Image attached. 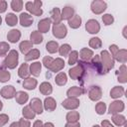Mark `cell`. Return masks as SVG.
<instances>
[{
    "label": "cell",
    "mask_w": 127,
    "mask_h": 127,
    "mask_svg": "<svg viewBox=\"0 0 127 127\" xmlns=\"http://www.w3.org/2000/svg\"><path fill=\"white\" fill-rule=\"evenodd\" d=\"M18 59H19L18 52L16 50H11L8 53V55L6 56V58H5L4 62H3V65L5 67L13 69L18 65Z\"/></svg>",
    "instance_id": "obj_1"
},
{
    "label": "cell",
    "mask_w": 127,
    "mask_h": 127,
    "mask_svg": "<svg viewBox=\"0 0 127 127\" xmlns=\"http://www.w3.org/2000/svg\"><path fill=\"white\" fill-rule=\"evenodd\" d=\"M99 58H100V62H101L106 72H108L111 68L114 67V59L111 57V55L107 51H105V50L101 51Z\"/></svg>",
    "instance_id": "obj_2"
},
{
    "label": "cell",
    "mask_w": 127,
    "mask_h": 127,
    "mask_svg": "<svg viewBox=\"0 0 127 127\" xmlns=\"http://www.w3.org/2000/svg\"><path fill=\"white\" fill-rule=\"evenodd\" d=\"M42 1L41 0H35L34 2H27L25 4V7L27 9L28 12H30L31 14L35 15V16H41L43 14V10L41 9L42 6Z\"/></svg>",
    "instance_id": "obj_3"
},
{
    "label": "cell",
    "mask_w": 127,
    "mask_h": 127,
    "mask_svg": "<svg viewBox=\"0 0 127 127\" xmlns=\"http://www.w3.org/2000/svg\"><path fill=\"white\" fill-rule=\"evenodd\" d=\"M89 64L91 65V67L93 68V70L95 71L96 74L98 75H102V74H105L107 73L100 62V58L98 55H95V57H93L90 61H89Z\"/></svg>",
    "instance_id": "obj_4"
},
{
    "label": "cell",
    "mask_w": 127,
    "mask_h": 127,
    "mask_svg": "<svg viewBox=\"0 0 127 127\" xmlns=\"http://www.w3.org/2000/svg\"><path fill=\"white\" fill-rule=\"evenodd\" d=\"M77 64H78L77 65L71 67V68L68 70V74H69V76L71 77V79H77V80L79 81V80H81L82 77H83V74H84V67H83V65H82L79 62H77Z\"/></svg>",
    "instance_id": "obj_5"
},
{
    "label": "cell",
    "mask_w": 127,
    "mask_h": 127,
    "mask_svg": "<svg viewBox=\"0 0 127 127\" xmlns=\"http://www.w3.org/2000/svg\"><path fill=\"white\" fill-rule=\"evenodd\" d=\"M106 8H107V4L103 0H94L91 2V5H90L91 11L96 15L103 13L106 10Z\"/></svg>",
    "instance_id": "obj_6"
},
{
    "label": "cell",
    "mask_w": 127,
    "mask_h": 127,
    "mask_svg": "<svg viewBox=\"0 0 127 127\" xmlns=\"http://www.w3.org/2000/svg\"><path fill=\"white\" fill-rule=\"evenodd\" d=\"M67 34V29L64 24L53 25V35L58 39H64Z\"/></svg>",
    "instance_id": "obj_7"
},
{
    "label": "cell",
    "mask_w": 127,
    "mask_h": 127,
    "mask_svg": "<svg viewBox=\"0 0 127 127\" xmlns=\"http://www.w3.org/2000/svg\"><path fill=\"white\" fill-rule=\"evenodd\" d=\"M62 106L65 109L73 110L79 106V100L76 97H68L62 102Z\"/></svg>",
    "instance_id": "obj_8"
},
{
    "label": "cell",
    "mask_w": 127,
    "mask_h": 127,
    "mask_svg": "<svg viewBox=\"0 0 127 127\" xmlns=\"http://www.w3.org/2000/svg\"><path fill=\"white\" fill-rule=\"evenodd\" d=\"M124 102L121 101V100H114L113 102L110 103L109 105V111L108 113L109 114H117V113H120L124 110Z\"/></svg>",
    "instance_id": "obj_9"
},
{
    "label": "cell",
    "mask_w": 127,
    "mask_h": 127,
    "mask_svg": "<svg viewBox=\"0 0 127 127\" xmlns=\"http://www.w3.org/2000/svg\"><path fill=\"white\" fill-rule=\"evenodd\" d=\"M0 94L5 99H11V98L15 97L16 89L13 85H6V86L2 87V89L0 90Z\"/></svg>",
    "instance_id": "obj_10"
},
{
    "label": "cell",
    "mask_w": 127,
    "mask_h": 127,
    "mask_svg": "<svg viewBox=\"0 0 127 127\" xmlns=\"http://www.w3.org/2000/svg\"><path fill=\"white\" fill-rule=\"evenodd\" d=\"M102 96V90L99 86L97 85H93L89 88L88 90V97L90 100L92 101H96V100H99Z\"/></svg>",
    "instance_id": "obj_11"
},
{
    "label": "cell",
    "mask_w": 127,
    "mask_h": 127,
    "mask_svg": "<svg viewBox=\"0 0 127 127\" xmlns=\"http://www.w3.org/2000/svg\"><path fill=\"white\" fill-rule=\"evenodd\" d=\"M85 30L89 34H97L99 32V30H100L99 23L94 19H90L85 24Z\"/></svg>",
    "instance_id": "obj_12"
},
{
    "label": "cell",
    "mask_w": 127,
    "mask_h": 127,
    "mask_svg": "<svg viewBox=\"0 0 127 127\" xmlns=\"http://www.w3.org/2000/svg\"><path fill=\"white\" fill-rule=\"evenodd\" d=\"M64 67V62L62 58H57V59H54V61L52 62L49 69L52 71V72H58V71H61L63 68Z\"/></svg>",
    "instance_id": "obj_13"
},
{
    "label": "cell",
    "mask_w": 127,
    "mask_h": 127,
    "mask_svg": "<svg viewBox=\"0 0 127 127\" xmlns=\"http://www.w3.org/2000/svg\"><path fill=\"white\" fill-rule=\"evenodd\" d=\"M30 107L33 109V111L37 114H42L43 113V110H44V105H43V102L41 101L40 98H33L31 101H30Z\"/></svg>",
    "instance_id": "obj_14"
},
{
    "label": "cell",
    "mask_w": 127,
    "mask_h": 127,
    "mask_svg": "<svg viewBox=\"0 0 127 127\" xmlns=\"http://www.w3.org/2000/svg\"><path fill=\"white\" fill-rule=\"evenodd\" d=\"M117 74V80L121 83H125L127 82V68L125 64H122L119 67V69L116 71Z\"/></svg>",
    "instance_id": "obj_15"
},
{
    "label": "cell",
    "mask_w": 127,
    "mask_h": 127,
    "mask_svg": "<svg viewBox=\"0 0 127 127\" xmlns=\"http://www.w3.org/2000/svg\"><path fill=\"white\" fill-rule=\"evenodd\" d=\"M51 24H52V20H51L50 18L42 19V20L38 23V29H39V32H40V33H47V32L50 30Z\"/></svg>",
    "instance_id": "obj_16"
},
{
    "label": "cell",
    "mask_w": 127,
    "mask_h": 127,
    "mask_svg": "<svg viewBox=\"0 0 127 127\" xmlns=\"http://www.w3.org/2000/svg\"><path fill=\"white\" fill-rule=\"evenodd\" d=\"M19 19H20V24L23 27H30L33 24V21H34L33 17L28 13H22L20 15Z\"/></svg>",
    "instance_id": "obj_17"
},
{
    "label": "cell",
    "mask_w": 127,
    "mask_h": 127,
    "mask_svg": "<svg viewBox=\"0 0 127 127\" xmlns=\"http://www.w3.org/2000/svg\"><path fill=\"white\" fill-rule=\"evenodd\" d=\"M21 38V32L17 29H12L7 34V39L10 43H17Z\"/></svg>",
    "instance_id": "obj_18"
},
{
    "label": "cell",
    "mask_w": 127,
    "mask_h": 127,
    "mask_svg": "<svg viewBox=\"0 0 127 127\" xmlns=\"http://www.w3.org/2000/svg\"><path fill=\"white\" fill-rule=\"evenodd\" d=\"M85 90L83 89V87H78V86H72L70 88L67 89L66 91V95L68 97H77L79 95H81L82 93H84Z\"/></svg>",
    "instance_id": "obj_19"
},
{
    "label": "cell",
    "mask_w": 127,
    "mask_h": 127,
    "mask_svg": "<svg viewBox=\"0 0 127 127\" xmlns=\"http://www.w3.org/2000/svg\"><path fill=\"white\" fill-rule=\"evenodd\" d=\"M43 105H44V108L47 111H54L56 109V107H57V102L53 97L48 96V97L45 98Z\"/></svg>",
    "instance_id": "obj_20"
},
{
    "label": "cell",
    "mask_w": 127,
    "mask_h": 127,
    "mask_svg": "<svg viewBox=\"0 0 127 127\" xmlns=\"http://www.w3.org/2000/svg\"><path fill=\"white\" fill-rule=\"evenodd\" d=\"M79 56L82 62H89L93 58V52L87 48H83L80 50Z\"/></svg>",
    "instance_id": "obj_21"
},
{
    "label": "cell",
    "mask_w": 127,
    "mask_h": 127,
    "mask_svg": "<svg viewBox=\"0 0 127 127\" xmlns=\"http://www.w3.org/2000/svg\"><path fill=\"white\" fill-rule=\"evenodd\" d=\"M113 59L118 61L121 64H125L127 62V50H125V49L118 50L117 53L115 54V56L113 57Z\"/></svg>",
    "instance_id": "obj_22"
},
{
    "label": "cell",
    "mask_w": 127,
    "mask_h": 127,
    "mask_svg": "<svg viewBox=\"0 0 127 127\" xmlns=\"http://www.w3.org/2000/svg\"><path fill=\"white\" fill-rule=\"evenodd\" d=\"M51 20L54 22V24H61V22H62V15H61V11H60V9L59 8H54V9H52V11H51Z\"/></svg>",
    "instance_id": "obj_23"
},
{
    "label": "cell",
    "mask_w": 127,
    "mask_h": 127,
    "mask_svg": "<svg viewBox=\"0 0 127 127\" xmlns=\"http://www.w3.org/2000/svg\"><path fill=\"white\" fill-rule=\"evenodd\" d=\"M39 89H40V92L43 95H50L52 93V91H53V86H52V84L50 82L44 81V82H42L40 84Z\"/></svg>",
    "instance_id": "obj_24"
},
{
    "label": "cell",
    "mask_w": 127,
    "mask_h": 127,
    "mask_svg": "<svg viewBox=\"0 0 127 127\" xmlns=\"http://www.w3.org/2000/svg\"><path fill=\"white\" fill-rule=\"evenodd\" d=\"M38 84V81L37 79L33 78V77H28V78H25L24 81H23V87L28 89V90H32L34 89Z\"/></svg>",
    "instance_id": "obj_25"
},
{
    "label": "cell",
    "mask_w": 127,
    "mask_h": 127,
    "mask_svg": "<svg viewBox=\"0 0 127 127\" xmlns=\"http://www.w3.org/2000/svg\"><path fill=\"white\" fill-rule=\"evenodd\" d=\"M124 92H125V90H124V88L122 86H114L110 90V97L114 98V99L119 98V97L124 95Z\"/></svg>",
    "instance_id": "obj_26"
},
{
    "label": "cell",
    "mask_w": 127,
    "mask_h": 127,
    "mask_svg": "<svg viewBox=\"0 0 127 127\" xmlns=\"http://www.w3.org/2000/svg\"><path fill=\"white\" fill-rule=\"evenodd\" d=\"M74 14V9L70 6H65L64 7L63 11H62V19L64 20H69Z\"/></svg>",
    "instance_id": "obj_27"
},
{
    "label": "cell",
    "mask_w": 127,
    "mask_h": 127,
    "mask_svg": "<svg viewBox=\"0 0 127 127\" xmlns=\"http://www.w3.org/2000/svg\"><path fill=\"white\" fill-rule=\"evenodd\" d=\"M18 75H19L21 78H23V79L29 77L30 71H29V66H28V64H27L26 63L22 64L21 66L19 67V69H18Z\"/></svg>",
    "instance_id": "obj_28"
},
{
    "label": "cell",
    "mask_w": 127,
    "mask_h": 127,
    "mask_svg": "<svg viewBox=\"0 0 127 127\" xmlns=\"http://www.w3.org/2000/svg\"><path fill=\"white\" fill-rule=\"evenodd\" d=\"M68 25L71 29H77L81 25V18L78 15H73L69 20H68Z\"/></svg>",
    "instance_id": "obj_29"
},
{
    "label": "cell",
    "mask_w": 127,
    "mask_h": 127,
    "mask_svg": "<svg viewBox=\"0 0 127 127\" xmlns=\"http://www.w3.org/2000/svg\"><path fill=\"white\" fill-rule=\"evenodd\" d=\"M30 40L32 42V44H36V45H39L43 42L44 38L42 36V34L39 32V31H33L30 35Z\"/></svg>",
    "instance_id": "obj_30"
},
{
    "label": "cell",
    "mask_w": 127,
    "mask_h": 127,
    "mask_svg": "<svg viewBox=\"0 0 127 127\" xmlns=\"http://www.w3.org/2000/svg\"><path fill=\"white\" fill-rule=\"evenodd\" d=\"M42 69V64L40 62H35L30 65V73H32L34 76H39Z\"/></svg>",
    "instance_id": "obj_31"
},
{
    "label": "cell",
    "mask_w": 127,
    "mask_h": 127,
    "mask_svg": "<svg viewBox=\"0 0 127 127\" xmlns=\"http://www.w3.org/2000/svg\"><path fill=\"white\" fill-rule=\"evenodd\" d=\"M111 119H112L113 123H114L116 126L121 127V126H123V125L126 124L125 116H123V115H121V114H119V113H117V114H113Z\"/></svg>",
    "instance_id": "obj_32"
},
{
    "label": "cell",
    "mask_w": 127,
    "mask_h": 127,
    "mask_svg": "<svg viewBox=\"0 0 127 127\" xmlns=\"http://www.w3.org/2000/svg\"><path fill=\"white\" fill-rule=\"evenodd\" d=\"M32 48H33V44L31 41H23L19 45V49L22 54H27L32 50Z\"/></svg>",
    "instance_id": "obj_33"
},
{
    "label": "cell",
    "mask_w": 127,
    "mask_h": 127,
    "mask_svg": "<svg viewBox=\"0 0 127 127\" xmlns=\"http://www.w3.org/2000/svg\"><path fill=\"white\" fill-rule=\"evenodd\" d=\"M15 98H16V101L17 103L19 104H24L28 101V98H29V95L27 92H24V91H18L16 92L15 94Z\"/></svg>",
    "instance_id": "obj_34"
},
{
    "label": "cell",
    "mask_w": 127,
    "mask_h": 127,
    "mask_svg": "<svg viewBox=\"0 0 127 127\" xmlns=\"http://www.w3.org/2000/svg\"><path fill=\"white\" fill-rule=\"evenodd\" d=\"M40 57V51L37 50V49H32L30 52H28L25 56V61L26 62H29V61H33V60H36Z\"/></svg>",
    "instance_id": "obj_35"
},
{
    "label": "cell",
    "mask_w": 127,
    "mask_h": 127,
    "mask_svg": "<svg viewBox=\"0 0 127 127\" xmlns=\"http://www.w3.org/2000/svg\"><path fill=\"white\" fill-rule=\"evenodd\" d=\"M55 81H56V83H57L58 85L63 86V85H64V84L66 83V81H67V76H66V74H65L64 72H59V73L56 75V77H55Z\"/></svg>",
    "instance_id": "obj_36"
},
{
    "label": "cell",
    "mask_w": 127,
    "mask_h": 127,
    "mask_svg": "<svg viewBox=\"0 0 127 127\" xmlns=\"http://www.w3.org/2000/svg\"><path fill=\"white\" fill-rule=\"evenodd\" d=\"M22 114H23L24 118H26V119H34L35 115H36V113L33 111V109L30 107V105H27L23 108Z\"/></svg>",
    "instance_id": "obj_37"
},
{
    "label": "cell",
    "mask_w": 127,
    "mask_h": 127,
    "mask_svg": "<svg viewBox=\"0 0 127 127\" xmlns=\"http://www.w3.org/2000/svg\"><path fill=\"white\" fill-rule=\"evenodd\" d=\"M5 21H6V23H7L8 26L13 27V26H15V25L17 24L18 18H17V16H16L15 14H13V13H8V14L6 15V17H5Z\"/></svg>",
    "instance_id": "obj_38"
},
{
    "label": "cell",
    "mask_w": 127,
    "mask_h": 127,
    "mask_svg": "<svg viewBox=\"0 0 127 127\" xmlns=\"http://www.w3.org/2000/svg\"><path fill=\"white\" fill-rule=\"evenodd\" d=\"M46 49L50 54H55L59 51V44L55 41H50L46 45Z\"/></svg>",
    "instance_id": "obj_39"
},
{
    "label": "cell",
    "mask_w": 127,
    "mask_h": 127,
    "mask_svg": "<svg viewBox=\"0 0 127 127\" xmlns=\"http://www.w3.org/2000/svg\"><path fill=\"white\" fill-rule=\"evenodd\" d=\"M71 52V48L68 44H64L62 45L61 47H59V53H60V56L62 57H67L69 55V53Z\"/></svg>",
    "instance_id": "obj_40"
},
{
    "label": "cell",
    "mask_w": 127,
    "mask_h": 127,
    "mask_svg": "<svg viewBox=\"0 0 127 127\" xmlns=\"http://www.w3.org/2000/svg\"><path fill=\"white\" fill-rule=\"evenodd\" d=\"M65 119L67 122H78L79 119V113L77 111H69L66 116Z\"/></svg>",
    "instance_id": "obj_41"
},
{
    "label": "cell",
    "mask_w": 127,
    "mask_h": 127,
    "mask_svg": "<svg viewBox=\"0 0 127 127\" xmlns=\"http://www.w3.org/2000/svg\"><path fill=\"white\" fill-rule=\"evenodd\" d=\"M78 62V52L77 51H72L68 55V64L73 65Z\"/></svg>",
    "instance_id": "obj_42"
},
{
    "label": "cell",
    "mask_w": 127,
    "mask_h": 127,
    "mask_svg": "<svg viewBox=\"0 0 127 127\" xmlns=\"http://www.w3.org/2000/svg\"><path fill=\"white\" fill-rule=\"evenodd\" d=\"M89 47L90 48H92V49H99V48H101V46H102V42H101V40L99 39V38H97V37H94V38H91L90 40H89Z\"/></svg>",
    "instance_id": "obj_43"
},
{
    "label": "cell",
    "mask_w": 127,
    "mask_h": 127,
    "mask_svg": "<svg viewBox=\"0 0 127 127\" xmlns=\"http://www.w3.org/2000/svg\"><path fill=\"white\" fill-rule=\"evenodd\" d=\"M10 72L4 68V67H0V82H6L10 79Z\"/></svg>",
    "instance_id": "obj_44"
},
{
    "label": "cell",
    "mask_w": 127,
    "mask_h": 127,
    "mask_svg": "<svg viewBox=\"0 0 127 127\" xmlns=\"http://www.w3.org/2000/svg\"><path fill=\"white\" fill-rule=\"evenodd\" d=\"M11 8L15 12H20L23 8V1L22 0H12L11 1Z\"/></svg>",
    "instance_id": "obj_45"
},
{
    "label": "cell",
    "mask_w": 127,
    "mask_h": 127,
    "mask_svg": "<svg viewBox=\"0 0 127 127\" xmlns=\"http://www.w3.org/2000/svg\"><path fill=\"white\" fill-rule=\"evenodd\" d=\"M95 111L97 114L99 115H102L105 113L106 111V104L104 102H98L96 105H95Z\"/></svg>",
    "instance_id": "obj_46"
},
{
    "label": "cell",
    "mask_w": 127,
    "mask_h": 127,
    "mask_svg": "<svg viewBox=\"0 0 127 127\" xmlns=\"http://www.w3.org/2000/svg\"><path fill=\"white\" fill-rule=\"evenodd\" d=\"M10 49V46L6 42H0V57L5 56Z\"/></svg>",
    "instance_id": "obj_47"
},
{
    "label": "cell",
    "mask_w": 127,
    "mask_h": 127,
    "mask_svg": "<svg viewBox=\"0 0 127 127\" xmlns=\"http://www.w3.org/2000/svg\"><path fill=\"white\" fill-rule=\"evenodd\" d=\"M102 21H103V23H104L106 26H109V25L113 24L114 18H113V16H112L111 14H104V15L102 16Z\"/></svg>",
    "instance_id": "obj_48"
},
{
    "label": "cell",
    "mask_w": 127,
    "mask_h": 127,
    "mask_svg": "<svg viewBox=\"0 0 127 127\" xmlns=\"http://www.w3.org/2000/svg\"><path fill=\"white\" fill-rule=\"evenodd\" d=\"M53 61H54V59L52 57H45L43 59V64H44V66L49 69V67H50V65H51V64H52Z\"/></svg>",
    "instance_id": "obj_49"
},
{
    "label": "cell",
    "mask_w": 127,
    "mask_h": 127,
    "mask_svg": "<svg viewBox=\"0 0 127 127\" xmlns=\"http://www.w3.org/2000/svg\"><path fill=\"white\" fill-rule=\"evenodd\" d=\"M9 120V117L7 114H0V127L4 126Z\"/></svg>",
    "instance_id": "obj_50"
},
{
    "label": "cell",
    "mask_w": 127,
    "mask_h": 127,
    "mask_svg": "<svg viewBox=\"0 0 127 127\" xmlns=\"http://www.w3.org/2000/svg\"><path fill=\"white\" fill-rule=\"evenodd\" d=\"M19 126L20 127H31V124H30V122L28 120L22 118V119L19 120Z\"/></svg>",
    "instance_id": "obj_51"
},
{
    "label": "cell",
    "mask_w": 127,
    "mask_h": 127,
    "mask_svg": "<svg viewBox=\"0 0 127 127\" xmlns=\"http://www.w3.org/2000/svg\"><path fill=\"white\" fill-rule=\"evenodd\" d=\"M118 50H119V48H118L116 45H110V46H109V51H110V53H111V57H112V58L115 56V54L117 53Z\"/></svg>",
    "instance_id": "obj_52"
},
{
    "label": "cell",
    "mask_w": 127,
    "mask_h": 127,
    "mask_svg": "<svg viewBox=\"0 0 127 127\" xmlns=\"http://www.w3.org/2000/svg\"><path fill=\"white\" fill-rule=\"evenodd\" d=\"M7 9V2L4 0H0V13L5 12Z\"/></svg>",
    "instance_id": "obj_53"
},
{
    "label": "cell",
    "mask_w": 127,
    "mask_h": 127,
    "mask_svg": "<svg viewBox=\"0 0 127 127\" xmlns=\"http://www.w3.org/2000/svg\"><path fill=\"white\" fill-rule=\"evenodd\" d=\"M64 127H80L79 122H67Z\"/></svg>",
    "instance_id": "obj_54"
},
{
    "label": "cell",
    "mask_w": 127,
    "mask_h": 127,
    "mask_svg": "<svg viewBox=\"0 0 127 127\" xmlns=\"http://www.w3.org/2000/svg\"><path fill=\"white\" fill-rule=\"evenodd\" d=\"M101 127H114L108 120H102L101 122Z\"/></svg>",
    "instance_id": "obj_55"
},
{
    "label": "cell",
    "mask_w": 127,
    "mask_h": 127,
    "mask_svg": "<svg viewBox=\"0 0 127 127\" xmlns=\"http://www.w3.org/2000/svg\"><path fill=\"white\" fill-rule=\"evenodd\" d=\"M43 122L41 121V120H36L35 122H34V124H33V127H43Z\"/></svg>",
    "instance_id": "obj_56"
},
{
    "label": "cell",
    "mask_w": 127,
    "mask_h": 127,
    "mask_svg": "<svg viewBox=\"0 0 127 127\" xmlns=\"http://www.w3.org/2000/svg\"><path fill=\"white\" fill-rule=\"evenodd\" d=\"M43 127H55V126H54V124L52 122H47V123H45L43 125Z\"/></svg>",
    "instance_id": "obj_57"
},
{
    "label": "cell",
    "mask_w": 127,
    "mask_h": 127,
    "mask_svg": "<svg viewBox=\"0 0 127 127\" xmlns=\"http://www.w3.org/2000/svg\"><path fill=\"white\" fill-rule=\"evenodd\" d=\"M10 127H20L19 126V122H13V123H11Z\"/></svg>",
    "instance_id": "obj_58"
},
{
    "label": "cell",
    "mask_w": 127,
    "mask_h": 127,
    "mask_svg": "<svg viewBox=\"0 0 127 127\" xmlns=\"http://www.w3.org/2000/svg\"><path fill=\"white\" fill-rule=\"evenodd\" d=\"M2 107H3V103H2V101L0 100V110L2 109Z\"/></svg>",
    "instance_id": "obj_59"
},
{
    "label": "cell",
    "mask_w": 127,
    "mask_h": 127,
    "mask_svg": "<svg viewBox=\"0 0 127 127\" xmlns=\"http://www.w3.org/2000/svg\"><path fill=\"white\" fill-rule=\"evenodd\" d=\"M92 127H101V126H99V125H93Z\"/></svg>",
    "instance_id": "obj_60"
},
{
    "label": "cell",
    "mask_w": 127,
    "mask_h": 127,
    "mask_svg": "<svg viewBox=\"0 0 127 127\" xmlns=\"http://www.w3.org/2000/svg\"><path fill=\"white\" fill-rule=\"evenodd\" d=\"M1 23H2V18H1V16H0V25H1Z\"/></svg>",
    "instance_id": "obj_61"
}]
</instances>
